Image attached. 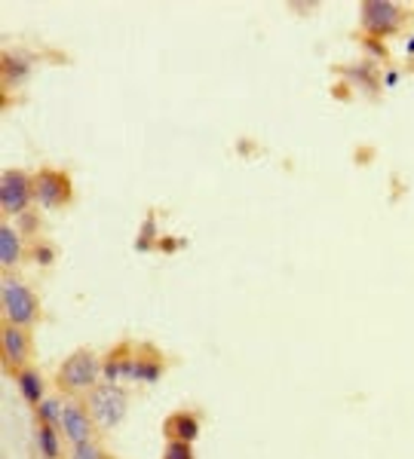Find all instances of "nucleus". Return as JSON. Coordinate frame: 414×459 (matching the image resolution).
<instances>
[{
    "label": "nucleus",
    "instance_id": "nucleus-1",
    "mask_svg": "<svg viewBox=\"0 0 414 459\" xmlns=\"http://www.w3.org/2000/svg\"><path fill=\"white\" fill-rule=\"evenodd\" d=\"M105 377V361L95 356L93 350H74L71 356L59 365V371H55V386H59V392H65L68 399H80V395H89L95 386H99V380Z\"/></svg>",
    "mask_w": 414,
    "mask_h": 459
},
{
    "label": "nucleus",
    "instance_id": "nucleus-2",
    "mask_svg": "<svg viewBox=\"0 0 414 459\" xmlns=\"http://www.w3.org/2000/svg\"><path fill=\"white\" fill-rule=\"evenodd\" d=\"M0 310H4V322L19 328H31L40 318V301L34 288L12 273L0 276Z\"/></svg>",
    "mask_w": 414,
    "mask_h": 459
},
{
    "label": "nucleus",
    "instance_id": "nucleus-3",
    "mask_svg": "<svg viewBox=\"0 0 414 459\" xmlns=\"http://www.w3.org/2000/svg\"><path fill=\"white\" fill-rule=\"evenodd\" d=\"M89 414H93L99 429H117L129 414V392L123 382H99L89 395H83Z\"/></svg>",
    "mask_w": 414,
    "mask_h": 459
},
{
    "label": "nucleus",
    "instance_id": "nucleus-4",
    "mask_svg": "<svg viewBox=\"0 0 414 459\" xmlns=\"http://www.w3.org/2000/svg\"><path fill=\"white\" fill-rule=\"evenodd\" d=\"M405 22V10L393 0H365L359 6V25L371 40H381L396 34Z\"/></svg>",
    "mask_w": 414,
    "mask_h": 459
},
{
    "label": "nucleus",
    "instance_id": "nucleus-5",
    "mask_svg": "<svg viewBox=\"0 0 414 459\" xmlns=\"http://www.w3.org/2000/svg\"><path fill=\"white\" fill-rule=\"evenodd\" d=\"M34 203V178L22 169H6L0 175V212L6 218H22Z\"/></svg>",
    "mask_w": 414,
    "mask_h": 459
},
{
    "label": "nucleus",
    "instance_id": "nucleus-6",
    "mask_svg": "<svg viewBox=\"0 0 414 459\" xmlns=\"http://www.w3.org/2000/svg\"><path fill=\"white\" fill-rule=\"evenodd\" d=\"M34 203L40 208H65L74 197V184L71 178L61 169H37L34 172Z\"/></svg>",
    "mask_w": 414,
    "mask_h": 459
},
{
    "label": "nucleus",
    "instance_id": "nucleus-7",
    "mask_svg": "<svg viewBox=\"0 0 414 459\" xmlns=\"http://www.w3.org/2000/svg\"><path fill=\"white\" fill-rule=\"evenodd\" d=\"M163 356L154 352L150 346H142V350H126V358H123V380L120 382H142V386H150L163 377Z\"/></svg>",
    "mask_w": 414,
    "mask_h": 459
},
{
    "label": "nucleus",
    "instance_id": "nucleus-8",
    "mask_svg": "<svg viewBox=\"0 0 414 459\" xmlns=\"http://www.w3.org/2000/svg\"><path fill=\"white\" fill-rule=\"evenodd\" d=\"M95 432H99V426H95L86 401L65 399V414H61V435H65V441L68 444L95 441Z\"/></svg>",
    "mask_w": 414,
    "mask_h": 459
},
{
    "label": "nucleus",
    "instance_id": "nucleus-9",
    "mask_svg": "<svg viewBox=\"0 0 414 459\" xmlns=\"http://www.w3.org/2000/svg\"><path fill=\"white\" fill-rule=\"evenodd\" d=\"M0 352H4L6 371L28 367V358H31V334H28V328L4 322V328H0Z\"/></svg>",
    "mask_w": 414,
    "mask_h": 459
},
{
    "label": "nucleus",
    "instance_id": "nucleus-10",
    "mask_svg": "<svg viewBox=\"0 0 414 459\" xmlns=\"http://www.w3.org/2000/svg\"><path fill=\"white\" fill-rule=\"evenodd\" d=\"M22 257H25V236L10 221H4L0 224V267H4V273H12L22 263Z\"/></svg>",
    "mask_w": 414,
    "mask_h": 459
},
{
    "label": "nucleus",
    "instance_id": "nucleus-11",
    "mask_svg": "<svg viewBox=\"0 0 414 459\" xmlns=\"http://www.w3.org/2000/svg\"><path fill=\"white\" fill-rule=\"evenodd\" d=\"M166 441H188L193 444L199 438V416L191 410H175L169 420L163 423Z\"/></svg>",
    "mask_w": 414,
    "mask_h": 459
},
{
    "label": "nucleus",
    "instance_id": "nucleus-12",
    "mask_svg": "<svg viewBox=\"0 0 414 459\" xmlns=\"http://www.w3.org/2000/svg\"><path fill=\"white\" fill-rule=\"evenodd\" d=\"M16 386H19V395L28 401L31 407H37L40 401L46 399V382H44V374L37 371V367H22V371H16Z\"/></svg>",
    "mask_w": 414,
    "mask_h": 459
},
{
    "label": "nucleus",
    "instance_id": "nucleus-13",
    "mask_svg": "<svg viewBox=\"0 0 414 459\" xmlns=\"http://www.w3.org/2000/svg\"><path fill=\"white\" fill-rule=\"evenodd\" d=\"M61 441H65L61 429L40 426V423L34 426V444H37V450L44 459H61Z\"/></svg>",
    "mask_w": 414,
    "mask_h": 459
},
{
    "label": "nucleus",
    "instance_id": "nucleus-14",
    "mask_svg": "<svg viewBox=\"0 0 414 459\" xmlns=\"http://www.w3.org/2000/svg\"><path fill=\"white\" fill-rule=\"evenodd\" d=\"M61 414H65V401L61 399H44L37 407H34V420H37L40 426L61 429Z\"/></svg>",
    "mask_w": 414,
    "mask_h": 459
},
{
    "label": "nucleus",
    "instance_id": "nucleus-15",
    "mask_svg": "<svg viewBox=\"0 0 414 459\" xmlns=\"http://www.w3.org/2000/svg\"><path fill=\"white\" fill-rule=\"evenodd\" d=\"M28 74H31V65H28L22 55H4V83L6 86H19Z\"/></svg>",
    "mask_w": 414,
    "mask_h": 459
},
{
    "label": "nucleus",
    "instance_id": "nucleus-16",
    "mask_svg": "<svg viewBox=\"0 0 414 459\" xmlns=\"http://www.w3.org/2000/svg\"><path fill=\"white\" fill-rule=\"evenodd\" d=\"M68 459H110L105 450H101V444L95 441H83V444H71V450H68Z\"/></svg>",
    "mask_w": 414,
    "mask_h": 459
},
{
    "label": "nucleus",
    "instance_id": "nucleus-17",
    "mask_svg": "<svg viewBox=\"0 0 414 459\" xmlns=\"http://www.w3.org/2000/svg\"><path fill=\"white\" fill-rule=\"evenodd\" d=\"M163 459H197V456H193V444L188 441H166Z\"/></svg>",
    "mask_w": 414,
    "mask_h": 459
},
{
    "label": "nucleus",
    "instance_id": "nucleus-18",
    "mask_svg": "<svg viewBox=\"0 0 414 459\" xmlns=\"http://www.w3.org/2000/svg\"><path fill=\"white\" fill-rule=\"evenodd\" d=\"M31 261L37 263V267H50V263L55 261V248L50 246V242H34Z\"/></svg>",
    "mask_w": 414,
    "mask_h": 459
},
{
    "label": "nucleus",
    "instance_id": "nucleus-19",
    "mask_svg": "<svg viewBox=\"0 0 414 459\" xmlns=\"http://www.w3.org/2000/svg\"><path fill=\"white\" fill-rule=\"evenodd\" d=\"M16 221H19V224H16L19 233H22V236H31V239H34V233L40 230V218H37V214H34V212H25L22 218H16Z\"/></svg>",
    "mask_w": 414,
    "mask_h": 459
}]
</instances>
